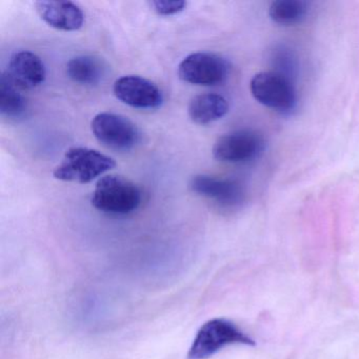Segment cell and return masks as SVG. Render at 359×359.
Segmentation results:
<instances>
[{
    "mask_svg": "<svg viewBox=\"0 0 359 359\" xmlns=\"http://www.w3.org/2000/svg\"><path fill=\"white\" fill-rule=\"evenodd\" d=\"M35 9L46 24L57 30L72 32L85 22L83 10L71 1H37Z\"/></svg>",
    "mask_w": 359,
    "mask_h": 359,
    "instance_id": "30bf717a",
    "label": "cell"
},
{
    "mask_svg": "<svg viewBox=\"0 0 359 359\" xmlns=\"http://www.w3.org/2000/svg\"><path fill=\"white\" fill-rule=\"evenodd\" d=\"M104 60L92 55H79L67 65V74L74 83L83 86H95L106 76Z\"/></svg>",
    "mask_w": 359,
    "mask_h": 359,
    "instance_id": "4fadbf2b",
    "label": "cell"
},
{
    "mask_svg": "<svg viewBox=\"0 0 359 359\" xmlns=\"http://www.w3.org/2000/svg\"><path fill=\"white\" fill-rule=\"evenodd\" d=\"M140 203V188L131 180L116 174L100 178L92 196L93 207L111 215H128L137 210Z\"/></svg>",
    "mask_w": 359,
    "mask_h": 359,
    "instance_id": "6da1fadb",
    "label": "cell"
},
{
    "mask_svg": "<svg viewBox=\"0 0 359 359\" xmlns=\"http://www.w3.org/2000/svg\"><path fill=\"white\" fill-rule=\"evenodd\" d=\"M309 4L304 0H276L271 4L269 14L275 24L294 26L308 15Z\"/></svg>",
    "mask_w": 359,
    "mask_h": 359,
    "instance_id": "9a60e30c",
    "label": "cell"
},
{
    "mask_svg": "<svg viewBox=\"0 0 359 359\" xmlns=\"http://www.w3.org/2000/svg\"><path fill=\"white\" fill-rule=\"evenodd\" d=\"M92 131L96 140L111 150H132L140 140V132L135 123L114 113L96 115L92 121Z\"/></svg>",
    "mask_w": 359,
    "mask_h": 359,
    "instance_id": "5b68a950",
    "label": "cell"
},
{
    "mask_svg": "<svg viewBox=\"0 0 359 359\" xmlns=\"http://www.w3.org/2000/svg\"><path fill=\"white\" fill-rule=\"evenodd\" d=\"M264 146V138L257 132L238 130L218 138L214 144L213 155L222 163H245L257 157Z\"/></svg>",
    "mask_w": 359,
    "mask_h": 359,
    "instance_id": "52a82bcc",
    "label": "cell"
},
{
    "mask_svg": "<svg viewBox=\"0 0 359 359\" xmlns=\"http://www.w3.org/2000/svg\"><path fill=\"white\" fill-rule=\"evenodd\" d=\"M151 6L158 15L171 16L184 11L187 8V3L184 0H155L151 3Z\"/></svg>",
    "mask_w": 359,
    "mask_h": 359,
    "instance_id": "2e32d148",
    "label": "cell"
},
{
    "mask_svg": "<svg viewBox=\"0 0 359 359\" xmlns=\"http://www.w3.org/2000/svg\"><path fill=\"white\" fill-rule=\"evenodd\" d=\"M230 74V65L222 56L199 52L187 56L178 67L180 79L192 85L213 87L224 83Z\"/></svg>",
    "mask_w": 359,
    "mask_h": 359,
    "instance_id": "8992f818",
    "label": "cell"
},
{
    "mask_svg": "<svg viewBox=\"0 0 359 359\" xmlns=\"http://www.w3.org/2000/svg\"><path fill=\"white\" fill-rule=\"evenodd\" d=\"M231 344L254 346L255 342L232 321L226 318L211 319L197 332L187 358L208 359Z\"/></svg>",
    "mask_w": 359,
    "mask_h": 359,
    "instance_id": "3957f363",
    "label": "cell"
},
{
    "mask_svg": "<svg viewBox=\"0 0 359 359\" xmlns=\"http://www.w3.org/2000/svg\"><path fill=\"white\" fill-rule=\"evenodd\" d=\"M7 74L18 89H34L45 81V65L32 52H18L10 60Z\"/></svg>",
    "mask_w": 359,
    "mask_h": 359,
    "instance_id": "8fae6325",
    "label": "cell"
},
{
    "mask_svg": "<svg viewBox=\"0 0 359 359\" xmlns=\"http://www.w3.org/2000/svg\"><path fill=\"white\" fill-rule=\"evenodd\" d=\"M228 100L216 93H205L195 96L189 104V116L197 125H209L228 114Z\"/></svg>",
    "mask_w": 359,
    "mask_h": 359,
    "instance_id": "7c38bea8",
    "label": "cell"
},
{
    "mask_svg": "<svg viewBox=\"0 0 359 359\" xmlns=\"http://www.w3.org/2000/svg\"><path fill=\"white\" fill-rule=\"evenodd\" d=\"M190 189L222 208H235L243 201V187L235 180L196 175L191 180Z\"/></svg>",
    "mask_w": 359,
    "mask_h": 359,
    "instance_id": "9c48e42d",
    "label": "cell"
},
{
    "mask_svg": "<svg viewBox=\"0 0 359 359\" xmlns=\"http://www.w3.org/2000/svg\"><path fill=\"white\" fill-rule=\"evenodd\" d=\"M116 165L114 159L93 149L74 147L69 149L53 175L62 182L89 184Z\"/></svg>",
    "mask_w": 359,
    "mask_h": 359,
    "instance_id": "7a4b0ae2",
    "label": "cell"
},
{
    "mask_svg": "<svg viewBox=\"0 0 359 359\" xmlns=\"http://www.w3.org/2000/svg\"><path fill=\"white\" fill-rule=\"evenodd\" d=\"M115 96L136 109H155L163 104V94L155 83L137 75H127L114 83Z\"/></svg>",
    "mask_w": 359,
    "mask_h": 359,
    "instance_id": "ba28073f",
    "label": "cell"
},
{
    "mask_svg": "<svg viewBox=\"0 0 359 359\" xmlns=\"http://www.w3.org/2000/svg\"><path fill=\"white\" fill-rule=\"evenodd\" d=\"M12 83L7 73L1 74L0 79V113L6 118L18 119L24 116L28 104L25 96Z\"/></svg>",
    "mask_w": 359,
    "mask_h": 359,
    "instance_id": "5bb4252c",
    "label": "cell"
},
{
    "mask_svg": "<svg viewBox=\"0 0 359 359\" xmlns=\"http://www.w3.org/2000/svg\"><path fill=\"white\" fill-rule=\"evenodd\" d=\"M252 95L266 108L289 113L297 104V94L291 79L278 72H260L250 83Z\"/></svg>",
    "mask_w": 359,
    "mask_h": 359,
    "instance_id": "277c9868",
    "label": "cell"
}]
</instances>
